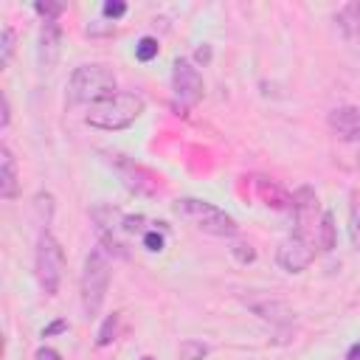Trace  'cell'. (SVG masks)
<instances>
[{
    "instance_id": "6da1fadb",
    "label": "cell",
    "mask_w": 360,
    "mask_h": 360,
    "mask_svg": "<svg viewBox=\"0 0 360 360\" xmlns=\"http://www.w3.org/2000/svg\"><path fill=\"white\" fill-rule=\"evenodd\" d=\"M115 90V73L110 65L101 62H87L73 68L70 79H68V104H98L104 98H110Z\"/></svg>"
},
{
    "instance_id": "7a4b0ae2",
    "label": "cell",
    "mask_w": 360,
    "mask_h": 360,
    "mask_svg": "<svg viewBox=\"0 0 360 360\" xmlns=\"http://www.w3.org/2000/svg\"><path fill=\"white\" fill-rule=\"evenodd\" d=\"M146 101L141 93H132V90H118L112 93L110 98L93 104L84 115V121L96 129H107V132H115V129H124L129 124H135V118L143 112Z\"/></svg>"
},
{
    "instance_id": "3957f363",
    "label": "cell",
    "mask_w": 360,
    "mask_h": 360,
    "mask_svg": "<svg viewBox=\"0 0 360 360\" xmlns=\"http://www.w3.org/2000/svg\"><path fill=\"white\" fill-rule=\"evenodd\" d=\"M174 211L191 222L194 228H200L202 233H211V236H222V239H231L236 236L239 225L231 214H225L222 208H217L214 202L208 200H197V197H180L174 202Z\"/></svg>"
},
{
    "instance_id": "277c9868",
    "label": "cell",
    "mask_w": 360,
    "mask_h": 360,
    "mask_svg": "<svg viewBox=\"0 0 360 360\" xmlns=\"http://www.w3.org/2000/svg\"><path fill=\"white\" fill-rule=\"evenodd\" d=\"M107 287H110V262L107 253L101 248H93L84 256V267H82V278H79V290H82V307L87 318H96L104 298H107Z\"/></svg>"
},
{
    "instance_id": "5b68a950",
    "label": "cell",
    "mask_w": 360,
    "mask_h": 360,
    "mask_svg": "<svg viewBox=\"0 0 360 360\" xmlns=\"http://www.w3.org/2000/svg\"><path fill=\"white\" fill-rule=\"evenodd\" d=\"M34 270H37L39 290L45 295H56L59 284H62V276H65V250H62L59 239L51 231H42L39 239H37Z\"/></svg>"
},
{
    "instance_id": "8992f818",
    "label": "cell",
    "mask_w": 360,
    "mask_h": 360,
    "mask_svg": "<svg viewBox=\"0 0 360 360\" xmlns=\"http://www.w3.org/2000/svg\"><path fill=\"white\" fill-rule=\"evenodd\" d=\"M172 93H174V101L183 110H191L202 98V76L183 56L174 59V65H172Z\"/></svg>"
},
{
    "instance_id": "52a82bcc",
    "label": "cell",
    "mask_w": 360,
    "mask_h": 360,
    "mask_svg": "<svg viewBox=\"0 0 360 360\" xmlns=\"http://www.w3.org/2000/svg\"><path fill=\"white\" fill-rule=\"evenodd\" d=\"M312 259H315V245L301 233H292V236L281 239V245L276 250V262L287 273H304L312 264Z\"/></svg>"
},
{
    "instance_id": "ba28073f",
    "label": "cell",
    "mask_w": 360,
    "mask_h": 360,
    "mask_svg": "<svg viewBox=\"0 0 360 360\" xmlns=\"http://www.w3.org/2000/svg\"><path fill=\"white\" fill-rule=\"evenodd\" d=\"M59 53H62V28L59 22H42L39 28V37H37V59H39V68L42 70H53L56 62H59Z\"/></svg>"
},
{
    "instance_id": "9c48e42d",
    "label": "cell",
    "mask_w": 360,
    "mask_h": 360,
    "mask_svg": "<svg viewBox=\"0 0 360 360\" xmlns=\"http://www.w3.org/2000/svg\"><path fill=\"white\" fill-rule=\"evenodd\" d=\"M329 129L340 138V141H360V107L354 104H343L335 107L326 118Z\"/></svg>"
},
{
    "instance_id": "30bf717a",
    "label": "cell",
    "mask_w": 360,
    "mask_h": 360,
    "mask_svg": "<svg viewBox=\"0 0 360 360\" xmlns=\"http://www.w3.org/2000/svg\"><path fill=\"white\" fill-rule=\"evenodd\" d=\"M118 172H121V180L129 191L135 194H155L158 191V177L152 172H146L143 166L132 163V160H115Z\"/></svg>"
},
{
    "instance_id": "8fae6325",
    "label": "cell",
    "mask_w": 360,
    "mask_h": 360,
    "mask_svg": "<svg viewBox=\"0 0 360 360\" xmlns=\"http://www.w3.org/2000/svg\"><path fill=\"white\" fill-rule=\"evenodd\" d=\"M17 194H20L17 160H14L11 149L3 143V146H0V197H3V200H14Z\"/></svg>"
},
{
    "instance_id": "7c38bea8",
    "label": "cell",
    "mask_w": 360,
    "mask_h": 360,
    "mask_svg": "<svg viewBox=\"0 0 360 360\" xmlns=\"http://www.w3.org/2000/svg\"><path fill=\"white\" fill-rule=\"evenodd\" d=\"M312 242L321 248V250H332L335 248V217L329 211H323L318 217V225L312 231Z\"/></svg>"
},
{
    "instance_id": "4fadbf2b",
    "label": "cell",
    "mask_w": 360,
    "mask_h": 360,
    "mask_svg": "<svg viewBox=\"0 0 360 360\" xmlns=\"http://www.w3.org/2000/svg\"><path fill=\"white\" fill-rule=\"evenodd\" d=\"M335 22H338V28H340L346 37H357V34H360V0H357V3H346V6L335 14Z\"/></svg>"
},
{
    "instance_id": "5bb4252c",
    "label": "cell",
    "mask_w": 360,
    "mask_h": 360,
    "mask_svg": "<svg viewBox=\"0 0 360 360\" xmlns=\"http://www.w3.org/2000/svg\"><path fill=\"white\" fill-rule=\"evenodd\" d=\"M250 309L259 315V318H264V321H287L290 318V309L281 304V301H273L270 298V304L264 301V304H259V301H250Z\"/></svg>"
},
{
    "instance_id": "9a60e30c",
    "label": "cell",
    "mask_w": 360,
    "mask_h": 360,
    "mask_svg": "<svg viewBox=\"0 0 360 360\" xmlns=\"http://www.w3.org/2000/svg\"><path fill=\"white\" fill-rule=\"evenodd\" d=\"M118 321H121L118 312H112V315L104 318V323H101V329H98V335H96V346H110V343L115 340V335H118Z\"/></svg>"
},
{
    "instance_id": "2e32d148",
    "label": "cell",
    "mask_w": 360,
    "mask_h": 360,
    "mask_svg": "<svg viewBox=\"0 0 360 360\" xmlns=\"http://www.w3.org/2000/svg\"><path fill=\"white\" fill-rule=\"evenodd\" d=\"M158 51H160V45H158L155 37H141L138 45H135V59L138 62H152L158 56Z\"/></svg>"
},
{
    "instance_id": "e0dca14e",
    "label": "cell",
    "mask_w": 360,
    "mask_h": 360,
    "mask_svg": "<svg viewBox=\"0 0 360 360\" xmlns=\"http://www.w3.org/2000/svg\"><path fill=\"white\" fill-rule=\"evenodd\" d=\"M208 354V346L200 340H183L180 343V357L183 360H202Z\"/></svg>"
},
{
    "instance_id": "ac0fdd59",
    "label": "cell",
    "mask_w": 360,
    "mask_h": 360,
    "mask_svg": "<svg viewBox=\"0 0 360 360\" xmlns=\"http://www.w3.org/2000/svg\"><path fill=\"white\" fill-rule=\"evenodd\" d=\"M34 11L42 17V22H53V20H59V14L65 11V6H62V3H48V0L42 3V0H39V3H34Z\"/></svg>"
},
{
    "instance_id": "d6986e66",
    "label": "cell",
    "mask_w": 360,
    "mask_h": 360,
    "mask_svg": "<svg viewBox=\"0 0 360 360\" xmlns=\"http://www.w3.org/2000/svg\"><path fill=\"white\" fill-rule=\"evenodd\" d=\"M14 39H17V34H14V28L11 25H3V42H0V65L6 68L8 62H11V53H14Z\"/></svg>"
},
{
    "instance_id": "ffe728a7",
    "label": "cell",
    "mask_w": 360,
    "mask_h": 360,
    "mask_svg": "<svg viewBox=\"0 0 360 360\" xmlns=\"http://www.w3.org/2000/svg\"><path fill=\"white\" fill-rule=\"evenodd\" d=\"M143 248L146 250H152V253H160L163 250V245H166V239H163V231H158V228H152V231H143Z\"/></svg>"
},
{
    "instance_id": "44dd1931",
    "label": "cell",
    "mask_w": 360,
    "mask_h": 360,
    "mask_svg": "<svg viewBox=\"0 0 360 360\" xmlns=\"http://www.w3.org/2000/svg\"><path fill=\"white\" fill-rule=\"evenodd\" d=\"M101 11H104V17H110V20H118V17H124V14H127V3H118V0H107V3L101 6Z\"/></svg>"
},
{
    "instance_id": "7402d4cb",
    "label": "cell",
    "mask_w": 360,
    "mask_h": 360,
    "mask_svg": "<svg viewBox=\"0 0 360 360\" xmlns=\"http://www.w3.org/2000/svg\"><path fill=\"white\" fill-rule=\"evenodd\" d=\"M231 253H233V256H236L242 264H248V262H253V259H256V250H253L250 245H245V242L233 245V248H231Z\"/></svg>"
},
{
    "instance_id": "603a6c76",
    "label": "cell",
    "mask_w": 360,
    "mask_h": 360,
    "mask_svg": "<svg viewBox=\"0 0 360 360\" xmlns=\"http://www.w3.org/2000/svg\"><path fill=\"white\" fill-rule=\"evenodd\" d=\"M112 31H115V25L112 22H101V20H96V22L87 25V34L90 37H110Z\"/></svg>"
},
{
    "instance_id": "cb8c5ba5",
    "label": "cell",
    "mask_w": 360,
    "mask_h": 360,
    "mask_svg": "<svg viewBox=\"0 0 360 360\" xmlns=\"http://www.w3.org/2000/svg\"><path fill=\"white\" fill-rule=\"evenodd\" d=\"M349 236H352V245L360 248V208L352 211V219H349Z\"/></svg>"
},
{
    "instance_id": "d4e9b609",
    "label": "cell",
    "mask_w": 360,
    "mask_h": 360,
    "mask_svg": "<svg viewBox=\"0 0 360 360\" xmlns=\"http://www.w3.org/2000/svg\"><path fill=\"white\" fill-rule=\"evenodd\" d=\"M34 360H62V354H59L53 346H42V349H37Z\"/></svg>"
},
{
    "instance_id": "484cf974",
    "label": "cell",
    "mask_w": 360,
    "mask_h": 360,
    "mask_svg": "<svg viewBox=\"0 0 360 360\" xmlns=\"http://www.w3.org/2000/svg\"><path fill=\"white\" fill-rule=\"evenodd\" d=\"M65 329H68V321H53L51 326H45V329H42V338H51V335L65 332Z\"/></svg>"
},
{
    "instance_id": "4316f807",
    "label": "cell",
    "mask_w": 360,
    "mask_h": 360,
    "mask_svg": "<svg viewBox=\"0 0 360 360\" xmlns=\"http://www.w3.org/2000/svg\"><path fill=\"white\" fill-rule=\"evenodd\" d=\"M11 124V104H8V96H3V129H8Z\"/></svg>"
},
{
    "instance_id": "83f0119b",
    "label": "cell",
    "mask_w": 360,
    "mask_h": 360,
    "mask_svg": "<svg viewBox=\"0 0 360 360\" xmlns=\"http://www.w3.org/2000/svg\"><path fill=\"white\" fill-rule=\"evenodd\" d=\"M208 59H211V48H208V45L197 48V62H208Z\"/></svg>"
},
{
    "instance_id": "f1b7e54d",
    "label": "cell",
    "mask_w": 360,
    "mask_h": 360,
    "mask_svg": "<svg viewBox=\"0 0 360 360\" xmlns=\"http://www.w3.org/2000/svg\"><path fill=\"white\" fill-rule=\"evenodd\" d=\"M346 360H360V343L349 346V352H346Z\"/></svg>"
},
{
    "instance_id": "f546056e",
    "label": "cell",
    "mask_w": 360,
    "mask_h": 360,
    "mask_svg": "<svg viewBox=\"0 0 360 360\" xmlns=\"http://www.w3.org/2000/svg\"><path fill=\"white\" fill-rule=\"evenodd\" d=\"M143 360H155V357H143Z\"/></svg>"
}]
</instances>
